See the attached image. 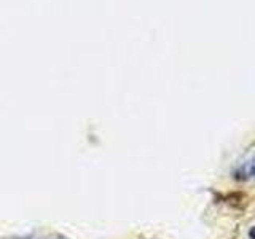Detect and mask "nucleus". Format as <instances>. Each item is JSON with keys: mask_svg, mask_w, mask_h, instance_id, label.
I'll return each instance as SVG.
<instances>
[{"mask_svg": "<svg viewBox=\"0 0 255 239\" xmlns=\"http://www.w3.org/2000/svg\"><path fill=\"white\" fill-rule=\"evenodd\" d=\"M249 236H251V239H255V227H254V228H251Z\"/></svg>", "mask_w": 255, "mask_h": 239, "instance_id": "1", "label": "nucleus"}]
</instances>
